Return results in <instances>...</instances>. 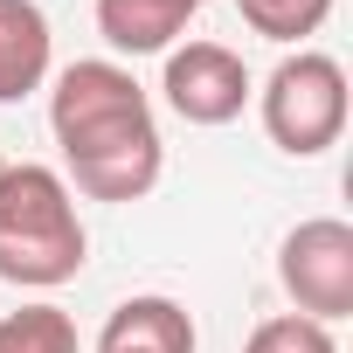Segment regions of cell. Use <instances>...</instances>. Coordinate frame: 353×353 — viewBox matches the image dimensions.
Segmentation results:
<instances>
[{
  "label": "cell",
  "mask_w": 353,
  "mask_h": 353,
  "mask_svg": "<svg viewBox=\"0 0 353 353\" xmlns=\"http://www.w3.org/2000/svg\"><path fill=\"white\" fill-rule=\"evenodd\" d=\"M0 353H83V339L63 305H21L0 319Z\"/></svg>",
  "instance_id": "obj_10"
},
{
  "label": "cell",
  "mask_w": 353,
  "mask_h": 353,
  "mask_svg": "<svg viewBox=\"0 0 353 353\" xmlns=\"http://www.w3.org/2000/svg\"><path fill=\"white\" fill-rule=\"evenodd\" d=\"M90 236L77 215V194L56 166L42 159H8L0 173V277L21 291H56L83 270Z\"/></svg>",
  "instance_id": "obj_2"
},
{
  "label": "cell",
  "mask_w": 353,
  "mask_h": 353,
  "mask_svg": "<svg viewBox=\"0 0 353 353\" xmlns=\"http://www.w3.org/2000/svg\"><path fill=\"white\" fill-rule=\"evenodd\" d=\"M56 70V35L35 0H0V104H21L49 83Z\"/></svg>",
  "instance_id": "obj_7"
},
{
  "label": "cell",
  "mask_w": 353,
  "mask_h": 353,
  "mask_svg": "<svg viewBox=\"0 0 353 353\" xmlns=\"http://www.w3.org/2000/svg\"><path fill=\"white\" fill-rule=\"evenodd\" d=\"M159 90H166V111L188 118V125H236L243 104L256 97L250 63L229 42H181V49H166Z\"/></svg>",
  "instance_id": "obj_5"
},
{
  "label": "cell",
  "mask_w": 353,
  "mask_h": 353,
  "mask_svg": "<svg viewBox=\"0 0 353 353\" xmlns=\"http://www.w3.org/2000/svg\"><path fill=\"white\" fill-rule=\"evenodd\" d=\"M256 111H263V132H270L277 152H291V159L332 152L339 132H346V111H353V90H346L339 56H325V49H291V56L263 77Z\"/></svg>",
  "instance_id": "obj_3"
},
{
  "label": "cell",
  "mask_w": 353,
  "mask_h": 353,
  "mask_svg": "<svg viewBox=\"0 0 353 353\" xmlns=\"http://www.w3.org/2000/svg\"><path fill=\"white\" fill-rule=\"evenodd\" d=\"M49 132H56V152H63V181L83 201H145L166 173L152 97L111 56H83V63L56 70Z\"/></svg>",
  "instance_id": "obj_1"
},
{
  "label": "cell",
  "mask_w": 353,
  "mask_h": 353,
  "mask_svg": "<svg viewBox=\"0 0 353 353\" xmlns=\"http://www.w3.org/2000/svg\"><path fill=\"white\" fill-rule=\"evenodd\" d=\"M277 284L305 319H319V325L346 319L353 312V222H339V215L298 222L277 243Z\"/></svg>",
  "instance_id": "obj_4"
},
{
  "label": "cell",
  "mask_w": 353,
  "mask_h": 353,
  "mask_svg": "<svg viewBox=\"0 0 353 353\" xmlns=\"http://www.w3.org/2000/svg\"><path fill=\"white\" fill-rule=\"evenodd\" d=\"M0 173H8V159H0Z\"/></svg>",
  "instance_id": "obj_12"
},
{
  "label": "cell",
  "mask_w": 353,
  "mask_h": 353,
  "mask_svg": "<svg viewBox=\"0 0 353 353\" xmlns=\"http://www.w3.org/2000/svg\"><path fill=\"white\" fill-rule=\"evenodd\" d=\"M236 14H243L250 35H263L277 49H305V35L325 28L332 0H236Z\"/></svg>",
  "instance_id": "obj_9"
},
{
  "label": "cell",
  "mask_w": 353,
  "mask_h": 353,
  "mask_svg": "<svg viewBox=\"0 0 353 353\" xmlns=\"http://www.w3.org/2000/svg\"><path fill=\"white\" fill-rule=\"evenodd\" d=\"M201 8L208 0H97V35L111 56H166Z\"/></svg>",
  "instance_id": "obj_8"
},
{
  "label": "cell",
  "mask_w": 353,
  "mask_h": 353,
  "mask_svg": "<svg viewBox=\"0 0 353 353\" xmlns=\"http://www.w3.org/2000/svg\"><path fill=\"white\" fill-rule=\"evenodd\" d=\"M90 353H194V319H188L181 298L139 291V298L111 305V319H104Z\"/></svg>",
  "instance_id": "obj_6"
},
{
  "label": "cell",
  "mask_w": 353,
  "mask_h": 353,
  "mask_svg": "<svg viewBox=\"0 0 353 353\" xmlns=\"http://www.w3.org/2000/svg\"><path fill=\"white\" fill-rule=\"evenodd\" d=\"M243 353H339V339H332V325H319L305 312H277V319H263L250 332Z\"/></svg>",
  "instance_id": "obj_11"
}]
</instances>
